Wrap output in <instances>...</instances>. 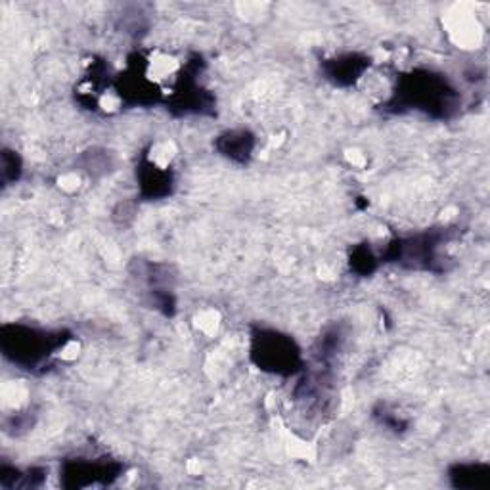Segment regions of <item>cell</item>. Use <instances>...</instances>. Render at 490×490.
Wrapping results in <instances>:
<instances>
[{
	"label": "cell",
	"mask_w": 490,
	"mask_h": 490,
	"mask_svg": "<svg viewBox=\"0 0 490 490\" xmlns=\"http://www.w3.org/2000/svg\"><path fill=\"white\" fill-rule=\"evenodd\" d=\"M448 477L458 488H485L490 481V469L485 464H456L448 471Z\"/></svg>",
	"instance_id": "52a82bcc"
},
{
	"label": "cell",
	"mask_w": 490,
	"mask_h": 490,
	"mask_svg": "<svg viewBox=\"0 0 490 490\" xmlns=\"http://www.w3.org/2000/svg\"><path fill=\"white\" fill-rule=\"evenodd\" d=\"M456 90L443 75L429 72H414L399 81L393 104L397 109H422L426 114L446 117L454 107Z\"/></svg>",
	"instance_id": "7a4b0ae2"
},
{
	"label": "cell",
	"mask_w": 490,
	"mask_h": 490,
	"mask_svg": "<svg viewBox=\"0 0 490 490\" xmlns=\"http://www.w3.org/2000/svg\"><path fill=\"white\" fill-rule=\"evenodd\" d=\"M69 338L64 331H47L20 324H6L3 328V353L8 360L25 370H37L58 355Z\"/></svg>",
	"instance_id": "6da1fadb"
},
{
	"label": "cell",
	"mask_w": 490,
	"mask_h": 490,
	"mask_svg": "<svg viewBox=\"0 0 490 490\" xmlns=\"http://www.w3.org/2000/svg\"><path fill=\"white\" fill-rule=\"evenodd\" d=\"M217 148L232 161L245 163L251 158V151L255 148V136L249 131H228L219 136Z\"/></svg>",
	"instance_id": "8992f818"
},
{
	"label": "cell",
	"mask_w": 490,
	"mask_h": 490,
	"mask_svg": "<svg viewBox=\"0 0 490 490\" xmlns=\"http://www.w3.org/2000/svg\"><path fill=\"white\" fill-rule=\"evenodd\" d=\"M121 464L116 461H100V460H73L64 464V479L65 486H90L98 483H111L119 477Z\"/></svg>",
	"instance_id": "277c9868"
},
{
	"label": "cell",
	"mask_w": 490,
	"mask_h": 490,
	"mask_svg": "<svg viewBox=\"0 0 490 490\" xmlns=\"http://www.w3.org/2000/svg\"><path fill=\"white\" fill-rule=\"evenodd\" d=\"M370 67V60L358 54H347L341 58L330 60L324 64V72L328 79H331L335 85H351L357 79L362 77V73Z\"/></svg>",
	"instance_id": "5b68a950"
},
{
	"label": "cell",
	"mask_w": 490,
	"mask_h": 490,
	"mask_svg": "<svg viewBox=\"0 0 490 490\" xmlns=\"http://www.w3.org/2000/svg\"><path fill=\"white\" fill-rule=\"evenodd\" d=\"M171 175L165 173L159 167L153 163H146L144 169H140V188H142V193L148 195V198H163L171 192Z\"/></svg>",
	"instance_id": "ba28073f"
},
{
	"label": "cell",
	"mask_w": 490,
	"mask_h": 490,
	"mask_svg": "<svg viewBox=\"0 0 490 490\" xmlns=\"http://www.w3.org/2000/svg\"><path fill=\"white\" fill-rule=\"evenodd\" d=\"M20 173H21V161L16 156V151L4 150L3 151V178L6 185L12 180H18Z\"/></svg>",
	"instance_id": "9c48e42d"
},
{
	"label": "cell",
	"mask_w": 490,
	"mask_h": 490,
	"mask_svg": "<svg viewBox=\"0 0 490 490\" xmlns=\"http://www.w3.org/2000/svg\"><path fill=\"white\" fill-rule=\"evenodd\" d=\"M251 358L269 374L293 375L303 370L301 348L289 335L276 330H259L251 340Z\"/></svg>",
	"instance_id": "3957f363"
}]
</instances>
